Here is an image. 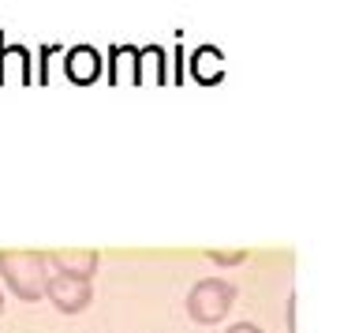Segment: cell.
I'll return each mask as SVG.
<instances>
[{"instance_id":"cell-3","label":"cell","mask_w":355,"mask_h":333,"mask_svg":"<svg viewBox=\"0 0 355 333\" xmlns=\"http://www.w3.org/2000/svg\"><path fill=\"white\" fill-rule=\"evenodd\" d=\"M45 300H49L60 315H79V311H86L94 303V284L83 281V278H68V273H53L49 270Z\"/></svg>"},{"instance_id":"cell-11","label":"cell","mask_w":355,"mask_h":333,"mask_svg":"<svg viewBox=\"0 0 355 333\" xmlns=\"http://www.w3.org/2000/svg\"><path fill=\"white\" fill-rule=\"evenodd\" d=\"M0 315H4V292H0Z\"/></svg>"},{"instance_id":"cell-4","label":"cell","mask_w":355,"mask_h":333,"mask_svg":"<svg viewBox=\"0 0 355 333\" xmlns=\"http://www.w3.org/2000/svg\"><path fill=\"white\" fill-rule=\"evenodd\" d=\"M64 75L75 87H90L105 75V56L94 45H71V49H64Z\"/></svg>"},{"instance_id":"cell-10","label":"cell","mask_w":355,"mask_h":333,"mask_svg":"<svg viewBox=\"0 0 355 333\" xmlns=\"http://www.w3.org/2000/svg\"><path fill=\"white\" fill-rule=\"evenodd\" d=\"M228 333H262V330H258L254 322H236V326L228 330Z\"/></svg>"},{"instance_id":"cell-6","label":"cell","mask_w":355,"mask_h":333,"mask_svg":"<svg viewBox=\"0 0 355 333\" xmlns=\"http://www.w3.org/2000/svg\"><path fill=\"white\" fill-rule=\"evenodd\" d=\"M109 83L112 87H123V83H142L139 71V49L135 45H112L109 49Z\"/></svg>"},{"instance_id":"cell-9","label":"cell","mask_w":355,"mask_h":333,"mask_svg":"<svg viewBox=\"0 0 355 333\" xmlns=\"http://www.w3.org/2000/svg\"><path fill=\"white\" fill-rule=\"evenodd\" d=\"M206 259L217 266H239V262H247V251H206Z\"/></svg>"},{"instance_id":"cell-7","label":"cell","mask_w":355,"mask_h":333,"mask_svg":"<svg viewBox=\"0 0 355 333\" xmlns=\"http://www.w3.org/2000/svg\"><path fill=\"white\" fill-rule=\"evenodd\" d=\"M8 68L15 71L19 83H26V87L34 83V75H31V53H26L23 45H8V37L0 34V87H4Z\"/></svg>"},{"instance_id":"cell-8","label":"cell","mask_w":355,"mask_h":333,"mask_svg":"<svg viewBox=\"0 0 355 333\" xmlns=\"http://www.w3.org/2000/svg\"><path fill=\"white\" fill-rule=\"evenodd\" d=\"M191 75H195L198 83H220V53L214 49V45H202V49H195V56H191Z\"/></svg>"},{"instance_id":"cell-5","label":"cell","mask_w":355,"mask_h":333,"mask_svg":"<svg viewBox=\"0 0 355 333\" xmlns=\"http://www.w3.org/2000/svg\"><path fill=\"white\" fill-rule=\"evenodd\" d=\"M45 262H49L53 273H68V278L90 281L101 266V255L98 251H45Z\"/></svg>"},{"instance_id":"cell-2","label":"cell","mask_w":355,"mask_h":333,"mask_svg":"<svg viewBox=\"0 0 355 333\" xmlns=\"http://www.w3.org/2000/svg\"><path fill=\"white\" fill-rule=\"evenodd\" d=\"M236 303V289L220 278H202L195 281V289L187 292V315L198 322V326H214L232 311Z\"/></svg>"},{"instance_id":"cell-1","label":"cell","mask_w":355,"mask_h":333,"mask_svg":"<svg viewBox=\"0 0 355 333\" xmlns=\"http://www.w3.org/2000/svg\"><path fill=\"white\" fill-rule=\"evenodd\" d=\"M0 278L8 292L23 303H37L45 296V281H49V262L45 251L26 247V251H0Z\"/></svg>"}]
</instances>
